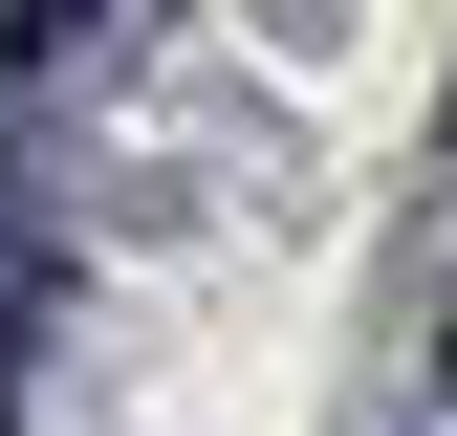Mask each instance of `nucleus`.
Here are the masks:
<instances>
[{
  "label": "nucleus",
  "instance_id": "obj_1",
  "mask_svg": "<svg viewBox=\"0 0 457 436\" xmlns=\"http://www.w3.org/2000/svg\"><path fill=\"white\" fill-rule=\"evenodd\" d=\"M22 44H66V0H0V66H22Z\"/></svg>",
  "mask_w": 457,
  "mask_h": 436
},
{
  "label": "nucleus",
  "instance_id": "obj_2",
  "mask_svg": "<svg viewBox=\"0 0 457 436\" xmlns=\"http://www.w3.org/2000/svg\"><path fill=\"white\" fill-rule=\"evenodd\" d=\"M0 436H22V393H0Z\"/></svg>",
  "mask_w": 457,
  "mask_h": 436
},
{
  "label": "nucleus",
  "instance_id": "obj_3",
  "mask_svg": "<svg viewBox=\"0 0 457 436\" xmlns=\"http://www.w3.org/2000/svg\"><path fill=\"white\" fill-rule=\"evenodd\" d=\"M436 371H457V349H436Z\"/></svg>",
  "mask_w": 457,
  "mask_h": 436
}]
</instances>
